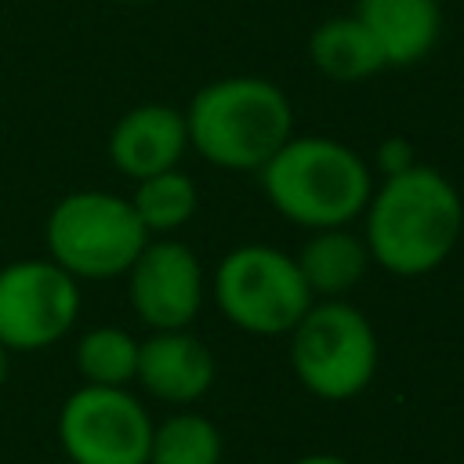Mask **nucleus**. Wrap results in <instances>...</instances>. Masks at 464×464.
<instances>
[{"label": "nucleus", "instance_id": "nucleus-1", "mask_svg": "<svg viewBox=\"0 0 464 464\" xmlns=\"http://www.w3.org/2000/svg\"><path fill=\"white\" fill-rule=\"evenodd\" d=\"M366 250L392 276H424L439 268L464 228V207L457 188L435 167L413 163L402 174H388L366 203Z\"/></svg>", "mask_w": 464, "mask_h": 464}, {"label": "nucleus", "instance_id": "nucleus-2", "mask_svg": "<svg viewBox=\"0 0 464 464\" xmlns=\"http://www.w3.org/2000/svg\"><path fill=\"white\" fill-rule=\"evenodd\" d=\"M188 145L221 170H261L294 138L286 94L261 76H225L199 87L185 112Z\"/></svg>", "mask_w": 464, "mask_h": 464}, {"label": "nucleus", "instance_id": "nucleus-3", "mask_svg": "<svg viewBox=\"0 0 464 464\" xmlns=\"http://www.w3.org/2000/svg\"><path fill=\"white\" fill-rule=\"evenodd\" d=\"M257 174L268 203L286 221L312 232L355 221L373 192L362 156L344 141L319 134L286 138V145Z\"/></svg>", "mask_w": 464, "mask_h": 464}, {"label": "nucleus", "instance_id": "nucleus-4", "mask_svg": "<svg viewBox=\"0 0 464 464\" xmlns=\"http://www.w3.org/2000/svg\"><path fill=\"white\" fill-rule=\"evenodd\" d=\"M377 334L370 319L341 301L323 297L290 330V366L304 392L323 402H344L370 388L377 373Z\"/></svg>", "mask_w": 464, "mask_h": 464}, {"label": "nucleus", "instance_id": "nucleus-5", "mask_svg": "<svg viewBox=\"0 0 464 464\" xmlns=\"http://www.w3.org/2000/svg\"><path fill=\"white\" fill-rule=\"evenodd\" d=\"M47 250L51 261L62 265L72 279H112L123 276L149 232L141 228L130 199L116 192H69L47 214Z\"/></svg>", "mask_w": 464, "mask_h": 464}, {"label": "nucleus", "instance_id": "nucleus-6", "mask_svg": "<svg viewBox=\"0 0 464 464\" xmlns=\"http://www.w3.org/2000/svg\"><path fill=\"white\" fill-rule=\"evenodd\" d=\"M214 301L232 326L257 337H276L290 334L315 297L290 254L265 243H246L218 261Z\"/></svg>", "mask_w": 464, "mask_h": 464}, {"label": "nucleus", "instance_id": "nucleus-7", "mask_svg": "<svg viewBox=\"0 0 464 464\" xmlns=\"http://www.w3.org/2000/svg\"><path fill=\"white\" fill-rule=\"evenodd\" d=\"M152 424L134 392L80 384L58 410V446L69 464H149Z\"/></svg>", "mask_w": 464, "mask_h": 464}, {"label": "nucleus", "instance_id": "nucleus-8", "mask_svg": "<svg viewBox=\"0 0 464 464\" xmlns=\"http://www.w3.org/2000/svg\"><path fill=\"white\" fill-rule=\"evenodd\" d=\"M80 315V286L54 261H14L0 268V341L11 352L58 344Z\"/></svg>", "mask_w": 464, "mask_h": 464}, {"label": "nucleus", "instance_id": "nucleus-9", "mask_svg": "<svg viewBox=\"0 0 464 464\" xmlns=\"http://www.w3.org/2000/svg\"><path fill=\"white\" fill-rule=\"evenodd\" d=\"M127 276L134 315L152 330H188L203 304L199 257L178 239H149Z\"/></svg>", "mask_w": 464, "mask_h": 464}, {"label": "nucleus", "instance_id": "nucleus-10", "mask_svg": "<svg viewBox=\"0 0 464 464\" xmlns=\"http://www.w3.org/2000/svg\"><path fill=\"white\" fill-rule=\"evenodd\" d=\"M214 377V352L188 330H152V337L138 344L134 381L167 406H188L203 399Z\"/></svg>", "mask_w": 464, "mask_h": 464}, {"label": "nucleus", "instance_id": "nucleus-11", "mask_svg": "<svg viewBox=\"0 0 464 464\" xmlns=\"http://www.w3.org/2000/svg\"><path fill=\"white\" fill-rule=\"evenodd\" d=\"M188 149L185 112L170 105H138L123 112L109 134V160L120 174L141 181L149 174L174 170Z\"/></svg>", "mask_w": 464, "mask_h": 464}, {"label": "nucleus", "instance_id": "nucleus-12", "mask_svg": "<svg viewBox=\"0 0 464 464\" xmlns=\"http://www.w3.org/2000/svg\"><path fill=\"white\" fill-rule=\"evenodd\" d=\"M355 18L381 47L384 65L420 62L442 29L439 0H355Z\"/></svg>", "mask_w": 464, "mask_h": 464}, {"label": "nucleus", "instance_id": "nucleus-13", "mask_svg": "<svg viewBox=\"0 0 464 464\" xmlns=\"http://www.w3.org/2000/svg\"><path fill=\"white\" fill-rule=\"evenodd\" d=\"M297 268L312 290V297H344L370 265L366 239L341 228H319L301 250H297Z\"/></svg>", "mask_w": 464, "mask_h": 464}, {"label": "nucleus", "instance_id": "nucleus-14", "mask_svg": "<svg viewBox=\"0 0 464 464\" xmlns=\"http://www.w3.org/2000/svg\"><path fill=\"white\" fill-rule=\"evenodd\" d=\"M308 54H312V65L337 83H355L384 69L381 47L373 44V36L362 29L355 14L319 22L308 36Z\"/></svg>", "mask_w": 464, "mask_h": 464}, {"label": "nucleus", "instance_id": "nucleus-15", "mask_svg": "<svg viewBox=\"0 0 464 464\" xmlns=\"http://www.w3.org/2000/svg\"><path fill=\"white\" fill-rule=\"evenodd\" d=\"M221 431L196 410H178L152 424L149 464H221Z\"/></svg>", "mask_w": 464, "mask_h": 464}, {"label": "nucleus", "instance_id": "nucleus-16", "mask_svg": "<svg viewBox=\"0 0 464 464\" xmlns=\"http://www.w3.org/2000/svg\"><path fill=\"white\" fill-rule=\"evenodd\" d=\"M138 344L123 326H94L76 341V370L83 384L127 388L138 370Z\"/></svg>", "mask_w": 464, "mask_h": 464}, {"label": "nucleus", "instance_id": "nucleus-17", "mask_svg": "<svg viewBox=\"0 0 464 464\" xmlns=\"http://www.w3.org/2000/svg\"><path fill=\"white\" fill-rule=\"evenodd\" d=\"M130 207H134V214L149 236L152 232H174L196 214V185L178 167L163 170V174H149L134 185Z\"/></svg>", "mask_w": 464, "mask_h": 464}, {"label": "nucleus", "instance_id": "nucleus-18", "mask_svg": "<svg viewBox=\"0 0 464 464\" xmlns=\"http://www.w3.org/2000/svg\"><path fill=\"white\" fill-rule=\"evenodd\" d=\"M417 160H413V149H410V141L406 138H388V141H381V149H377V167H381V174L388 178V174H402L406 167H413Z\"/></svg>", "mask_w": 464, "mask_h": 464}, {"label": "nucleus", "instance_id": "nucleus-19", "mask_svg": "<svg viewBox=\"0 0 464 464\" xmlns=\"http://www.w3.org/2000/svg\"><path fill=\"white\" fill-rule=\"evenodd\" d=\"M290 464H352V460H344L337 453H304V457H297Z\"/></svg>", "mask_w": 464, "mask_h": 464}, {"label": "nucleus", "instance_id": "nucleus-20", "mask_svg": "<svg viewBox=\"0 0 464 464\" xmlns=\"http://www.w3.org/2000/svg\"><path fill=\"white\" fill-rule=\"evenodd\" d=\"M7 373H11V348H7L4 341H0V388H4Z\"/></svg>", "mask_w": 464, "mask_h": 464}, {"label": "nucleus", "instance_id": "nucleus-21", "mask_svg": "<svg viewBox=\"0 0 464 464\" xmlns=\"http://www.w3.org/2000/svg\"><path fill=\"white\" fill-rule=\"evenodd\" d=\"M120 4H145V0H120Z\"/></svg>", "mask_w": 464, "mask_h": 464}]
</instances>
